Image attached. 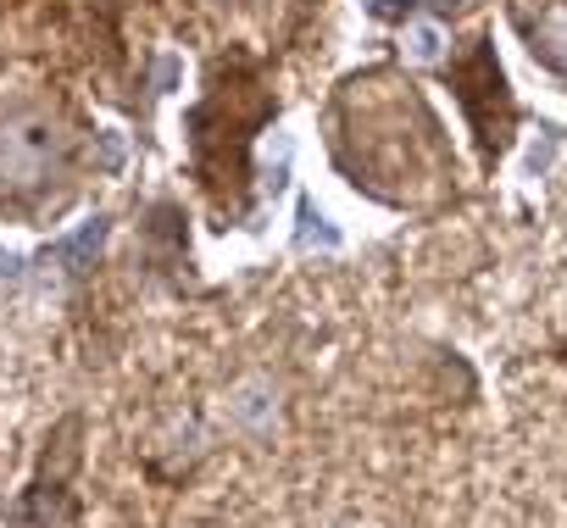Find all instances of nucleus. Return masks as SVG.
<instances>
[{
	"label": "nucleus",
	"instance_id": "20e7f679",
	"mask_svg": "<svg viewBox=\"0 0 567 528\" xmlns=\"http://www.w3.org/2000/svg\"><path fill=\"white\" fill-rule=\"evenodd\" d=\"M296 222H301V228H296V245H301V250H312V245L334 250V245H340V228H329V217H323V211H318L312 200H301Z\"/></svg>",
	"mask_w": 567,
	"mask_h": 528
},
{
	"label": "nucleus",
	"instance_id": "0eeeda50",
	"mask_svg": "<svg viewBox=\"0 0 567 528\" xmlns=\"http://www.w3.org/2000/svg\"><path fill=\"white\" fill-rule=\"evenodd\" d=\"M178 79H184V62L167 51V56H156V73H151V84H156V95H173L178 90Z\"/></svg>",
	"mask_w": 567,
	"mask_h": 528
},
{
	"label": "nucleus",
	"instance_id": "f03ea898",
	"mask_svg": "<svg viewBox=\"0 0 567 528\" xmlns=\"http://www.w3.org/2000/svg\"><path fill=\"white\" fill-rule=\"evenodd\" d=\"M106 228H112L106 217H84V222H79L73 234H62V239H56L45 256H51V261H62L68 273H79V268H90V256L106 245Z\"/></svg>",
	"mask_w": 567,
	"mask_h": 528
},
{
	"label": "nucleus",
	"instance_id": "39448f33",
	"mask_svg": "<svg viewBox=\"0 0 567 528\" xmlns=\"http://www.w3.org/2000/svg\"><path fill=\"white\" fill-rule=\"evenodd\" d=\"M534 51H545L561 73H567V7H550L545 18H539V45Z\"/></svg>",
	"mask_w": 567,
	"mask_h": 528
},
{
	"label": "nucleus",
	"instance_id": "7ed1b4c3",
	"mask_svg": "<svg viewBox=\"0 0 567 528\" xmlns=\"http://www.w3.org/2000/svg\"><path fill=\"white\" fill-rule=\"evenodd\" d=\"M272 412H278V395H272L267 379H250V384H239V390L228 395V417L245 423V428H267Z\"/></svg>",
	"mask_w": 567,
	"mask_h": 528
},
{
	"label": "nucleus",
	"instance_id": "9d476101",
	"mask_svg": "<svg viewBox=\"0 0 567 528\" xmlns=\"http://www.w3.org/2000/svg\"><path fill=\"white\" fill-rule=\"evenodd\" d=\"M23 273V256L18 250H0V279H18Z\"/></svg>",
	"mask_w": 567,
	"mask_h": 528
},
{
	"label": "nucleus",
	"instance_id": "6e6552de",
	"mask_svg": "<svg viewBox=\"0 0 567 528\" xmlns=\"http://www.w3.org/2000/svg\"><path fill=\"white\" fill-rule=\"evenodd\" d=\"M95 151H101V167H106V173L123 167V134H117V128H101V134H95Z\"/></svg>",
	"mask_w": 567,
	"mask_h": 528
},
{
	"label": "nucleus",
	"instance_id": "1a4fd4ad",
	"mask_svg": "<svg viewBox=\"0 0 567 528\" xmlns=\"http://www.w3.org/2000/svg\"><path fill=\"white\" fill-rule=\"evenodd\" d=\"M550 156H556V139L534 145V151H528V173H545V167H550Z\"/></svg>",
	"mask_w": 567,
	"mask_h": 528
},
{
	"label": "nucleus",
	"instance_id": "f257e3e1",
	"mask_svg": "<svg viewBox=\"0 0 567 528\" xmlns=\"http://www.w3.org/2000/svg\"><path fill=\"white\" fill-rule=\"evenodd\" d=\"M68 162V128L45 106H23L0 117V184L34 189Z\"/></svg>",
	"mask_w": 567,
	"mask_h": 528
},
{
	"label": "nucleus",
	"instance_id": "423d86ee",
	"mask_svg": "<svg viewBox=\"0 0 567 528\" xmlns=\"http://www.w3.org/2000/svg\"><path fill=\"white\" fill-rule=\"evenodd\" d=\"M440 51H445V40H440L434 23H412L406 29V56L412 62H440Z\"/></svg>",
	"mask_w": 567,
	"mask_h": 528
}]
</instances>
